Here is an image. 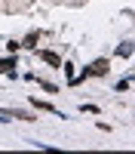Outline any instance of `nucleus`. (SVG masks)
Instances as JSON below:
<instances>
[{"label": "nucleus", "mask_w": 135, "mask_h": 154, "mask_svg": "<svg viewBox=\"0 0 135 154\" xmlns=\"http://www.w3.org/2000/svg\"><path fill=\"white\" fill-rule=\"evenodd\" d=\"M28 6H31V0H0V12H22Z\"/></svg>", "instance_id": "nucleus-1"}, {"label": "nucleus", "mask_w": 135, "mask_h": 154, "mask_svg": "<svg viewBox=\"0 0 135 154\" xmlns=\"http://www.w3.org/2000/svg\"><path fill=\"white\" fill-rule=\"evenodd\" d=\"M0 74H9V77H16V53H9L6 59H0Z\"/></svg>", "instance_id": "nucleus-2"}, {"label": "nucleus", "mask_w": 135, "mask_h": 154, "mask_svg": "<svg viewBox=\"0 0 135 154\" xmlns=\"http://www.w3.org/2000/svg\"><path fill=\"white\" fill-rule=\"evenodd\" d=\"M37 59H43L46 65H52V68H61V56L49 53V49H37Z\"/></svg>", "instance_id": "nucleus-3"}, {"label": "nucleus", "mask_w": 135, "mask_h": 154, "mask_svg": "<svg viewBox=\"0 0 135 154\" xmlns=\"http://www.w3.org/2000/svg\"><path fill=\"white\" fill-rule=\"evenodd\" d=\"M31 105L37 108V111H49V114H58V117H65V114H61L55 105H49V102H40V99H31Z\"/></svg>", "instance_id": "nucleus-4"}, {"label": "nucleus", "mask_w": 135, "mask_h": 154, "mask_svg": "<svg viewBox=\"0 0 135 154\" xmlns=\"http://www.w3.org/2000/svg\"><path fill=\"white\" fill-rule=\"evenodd\" d=\"M40 37H43L40 31H31V34H28V37L22 40V46H25V49H37V43H40Z\"/></svg>", "instance_id": "nucleus-5"}, {"label": "nucleus", "mask_w": 135, "mask_h": 154, "mask_svg": "<svg viewBox=\"0 0 135 154\" xmlns=\"http://www.w3.org/2000/svg\"><path fill=\"white\" fill-rule=\"evenodd\" d=\"M34 80H37V86H40V89H46V93H58V86L49 83V80H43V77H34Z\"/></svg>", "instance_id": "nucleus-6"}, {"label": "nucleus", "mask_w": 135, "mask_h": 154, "mask_svg": "<svg viewBox=\"0 0 135 154\" xmlns=\"http://www.w3.org/2000/svg\"><path fill=\"white\" fill-rule=\"evenodd\" d=\"M117 56H123V59L132 56V43H120V46H117Z\"/></svg>", "instance_id": "nucleus-7"}, {"label": "nucleus", "mask_w": 135, "mask_h": 154, "mask_svg": "<svg viewBox=\"0 0 135 154\" xmlns=\"http://www.w3.org/2000/svg\"><path fill=\"white\" fill-rule=\"evenodd\" d=\"M80 111H89V114H98V105H86V102H83V105H80Z\"/></svg>", "instance_id": "nucleus-8"}, {"label": "nucleus", "mask_w": 135, "mask_h": 154, "mask_svg": "<svg viewBox=\"0 0 135 154\" xmlns=\"http://www.w3.org/2000/svg\"><path fill=\"white\" fill-rule=\"evenodd\" d=\"M6 49H9V53H19V49H22V43H19V40H12V43H6Z\"/></svg>", "instance_id": "nucleus-9"}, {"label": "nucleus", "mask_w": 135, "mask_h": 154, "mask_svg": "<svg viewBox=\"0 0 135 154\" xmlns=\"http://www.w3.org/2000/svg\"><path fill=\"white\" fill-rule=\"evenodd\" d=\"M114 89H117V93H126V89H129V80H120V83H117Z\"/></svg>", "instance_id": "nucleus-10"}]
</instances>
